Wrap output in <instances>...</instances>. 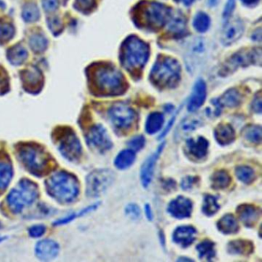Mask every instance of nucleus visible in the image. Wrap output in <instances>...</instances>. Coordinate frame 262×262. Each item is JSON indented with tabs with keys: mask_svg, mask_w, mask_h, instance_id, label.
<instances>
[{
	"mask_svg": "<svg viewBox=\"0 0 262 262\" xmlns=\"http://www.w3.org/2000/svg\"><path fill=\"white\" fill-rule=\"evenodd\" d=\"M59 252V245L51 239H44L36 244L35 253L41 261L49 262L57 257Z\"/></svg>",
	"mask_w": 262,
	"mask_h": 262,
	"instance_id": "ddd939ff",
	"label": "nucleus"
},
{
	"mask_svg": "<svg viewBox=\"0 0 262 262\" xmlns=\"http://www.w3.org/2000/svg\"><path fill=\"white\" fill-rule=\"evenodd\" d=\"M46 230V227L43 225H34V226L29 228V236L34 238V239H37V238H40L44 235Z\"/></svg>",
	"mask_w": 262,
	"mask_h": 262,
	"instance_id": "ea45409f",
	"label": "nucleus"
},
{
	"mask_svg": "<svg viewBox=\"0 0 262 262\" xmlns=\"http://www.w3.org/2000/svg\"><path fill=\"white\" fill-rule=\"evenodd\" d=\"M218 228L222 233L229 235L236 233L239 231V224L233 215L228 214L218 221Z\"/></svg>",
	"mask_w": 262,
	"mask_h": 262,
	"instance_id": "5701e85b",
	"label": "nucleus"
},
{
	"mask_svg": "<svg viewBox=\"0 0 262 262\" xmlns=\"http://www.w3.org/2000/svg\"><path fill=\"white\" fill-rule=\"evenodd\" d=\"M199 121L195 118H188L181 123V130L184 132H191L199 125Z\"/></svg>",
	"mask_w": 262,
	"mask_h": 262,
	"instance_id": "4c0bfd02",
	"label": "nucleus"
},
{
	"mask_svg": "<svg viewBox=\"0 0 262 262\" xmlns=\"http://www.w3.org/2000/svg\"><path fill=\"white\" fill-rule=\"evenodd\" d=\"M236 175L242 182L249 184L255 179V173L252 169L248 166H239L236 169Z\"/></svg>",
	"mask_w": 262,
	"mask_h": 262,
	"instance_id": "72a5a7b5",
	"label": "nucleus"
},
{
	"mask_svg": "<svg viewBox=\"0 0 262 262\" xmlns=\"http://www.w3.org/2000/svg\"><path fill=\"white\" fill-rule=\"evenodd\" d=\"M13 175V170L10 163L6 161L0 160V190L8 187Z\"/></svg>",
	"mask_w": 262,
	"mask_h": 262,
	"instance_id": "393cba45",
	"label": "nucleus"
},
{
	"mask_svg": "<svg viewBox=\"0 0 262 262\" xmlns=\"http://www.w3.org/2000/svg\"><path fill=\"white\" fill-rule=\"evenodd\" d=\"M252 108L257 113L261 114L262 112V97H261L260 94L256 96V98L254 100L253 103H252Z\"/></svg>",
	"mask_w": 262,
	"mask_h": 262,
	"instance_id": "49530a36",
	"label": "nucleus"
},
{
	"mask_svg": "<svg viewBox=\"0 0 262 262\" xmlns=\"http://www.w3.org/2000/svg\"><path fill=\"white\" fill-rule=\"evenodd\" d=\"M149 46L141 39L131 37L125 41L122 50V60L128 69H141L147 63Z\"/></svg>",
	"mask_w": 262,
	"mask_h": 262,
	"instance_id": "20e7f679",
	"label": "nucleus"
},
{
	"mask_svg": "<svg viewBox=\"0 0 262 262\" xmlns=\"http://www.w3.org/2000/svg\"><path fill=\"white\" fill-rule=\"evenodd\" d=\"M206 85L202 80H198L194 84L192 92L188 101V109L190 112H195L202 106L206 98Z\"/></svg>",
	"mask_w": 262,
	"mask_h": 262,
	"instance_id": "dca6fc26",
	"label": "nucleus"
},
{
	"mask_svg": "<svg viewBox=\"0 0 262 262\" xmlns=\"http://www.w3.org/2000/svg\"><path fill=\"white\" fill-rule=\"evenodd\" d=\"M98 87L108 95H119L125 91L123 76L115 69L104 68L96 73Z\"/></svg>",
	"mask_w": 262,
	"mask_h": 262,
	"instance_id": "39448f33",
	"label": "nucleus"
},
{
	"mask_svg": "<svg viewBox=\"0 0 262 262\" xmlns=\"http://www.w3.org/2000/svg\"><path fill=\"white\" fill-rule=\"evenodd\" d=\"M257 57L261 58V53L258 55L256 52H245V51L237 53L228 59L225 64V70L226 71L229 70V72H231L236 70L237 68L240 66L249 65L252 62L257 61Z\"/></svg>",
	"mask_w": 262,
	"mask_h": 262,
	"instance_id": "2eb2a0df",
	"label": "nucleus"
},
{
	"mask_svg": "<svg viewBox=\"0 0 262 262\" xmlns=\"http://www.w3.org/2000/svg\"><path fill=\"white\" fill-rule=\"evenodd\" d=\"M42 5L46 11L52 12V11L56 10L59 4H58L57 0H44Z\"/></svg>",
	"mask_w": 262,
	"mask_h": 262,
	"instance_id": "a18cd8bd",
	"label": "nucleus"
},
{
	"mask_svg": "<svg viewBox=\"0 0 262 262\" xmlns=\"http://www.w3.org/2000/svg\"><path fill=\"white\" fill-rule=\"evenodd\" d=\"M50 196L63 204L73 202L80 193V184L76 177L65 171L52 175L46 183Z\"/></svg>",
	"mask_w": 262,
	"mask_h": 262,
	"instance_id": "f257e3e1",
	"label": "nucleus"
},
{
	"mask_svg": "<svg viewBox=\"0 0 262 262\" xmlns=\"http://www.w3.org/2000/svg\"><path fill=\"white\" fill-rule=\"evenodd\" d=\"M87 142L90 147L100 152H106L112 146L106 130L101 125L91 127L87 134Z\"/></svg>",
	"mask_w": 262,
	"mask_h": 262,
	"instance_id": "9d476101",
	"label": "nucleus"
},
{
	"mask_svg": "<svg viewBox=\"0 0 262 262\" xmlns=\"http://www.w3.org/2000/svg\"><path fill=\"white\" fill-rule=\"evenodd\" d=\"M244 136L253 143H260L262 141V127L259 125L246 127L244 130Z\"/></svg>",
	"mask_w": 262,
	"mask_h": 262,
	"instance_id": "473e14b6",
	"label": "nucleus"
},
{
	"mask_svg": "<svg viewBox=\"0 0 262 262\" xmlns=\"http://www.w3.org/2000/svg\"><path fill=\"white\" fill-rule=\"evenodd\" d=\"M215 137L220 145L226 146L235 140V131L231 125L228 124H222L218 125L215 129Z\"/></svg>",
	"mask_w": 262,
	"mask_h": 262,
	"instance_id": "4be33fe9",
	"label": "nucleus"
},
{
	"mask_svg": "<svg viewBox=\"0 0 262 262\" xmlns=\"http://www.w3.org/2000/svg\"><path fill=\"white\" fill-rule=\"evenodd\" d=\"M231 177L226 172L218 171L211 177V183L212 187L215 189H223L227 188L230 184Z\"/></svg>",
	"mask_w": 262,
	"mask_h": 262,
	"instance_id": "c85d7f7f",
	"label": "nucleus"
},
{
	"mask_svg": "<svg viewBox=\"0 0 262 262\" xmlns=\"http://www.w3.org/2000/svg\"><path fill=\"white\" fill-rule=\"evenodd\" d=\"M168 211L175 218H188L192 211V203L188 198L177 197L169 204Z\"/></svg>",
	"mask_w": 262,
	"mask_h": 262,
	"instance_id": "4468645a",
	"label": "nucleus"
},
{
	"mask_svg": "<svg viewBox=\"0 0 262 262\" xmlns=\"http://www.w3.org/2000/svg\"><path fill=\"white\" fill-rule=\"evenodd\" d=\"M175 118V117L174 118H172L171 120H170V122H169L167 127H166V130H165L164 132H163V133L162 134L161 137H164L165 135H166V134L168 133V132H169V129H171L172 125H173V123H174Z\"/></svg>",
	"mask_w": 262,
	"mask_h": 262,
	"instance_id": "8fccbe9b",
	"label": "nucleus"
},
{
	"mask_svg": "<svg viewBox=\"0 0 262 262\" xmlns=\"http://www.w3.org/2000/svg\"><path fill=\"white\" fill-rule=\"evenodd\" d=\"M196 177L187 176V177H184L181 181V188L184 190L190 189L194 185V183L196 182Z\"/></svg>",
	"mask_w": 262,
	"mask_h": 262,
	"instance_id": "37998d69",
	"label": "nucleus"
},
{
	"mask_svg": "<svg viewBox=\"0 0 262 262\" xmlns=\"http://www.w3.org/2000/svg\"><path fill=\"white\" fill-rule=\"evenodd\" d=\"M78 4L82 8H89L92 5V0H78Z\"/></svg>",
	"mask_w": 262,
	"mask_h": 262,
	"instance_id": "de8ad7c7",
	"label": "nucleus"
},
{
	"mask_svg": "<svg viewBox=\"0 0 262 262\" xmlns=\"http://www.w3.org/2000/svg\"><path fill=\"white\" fill-rule=\"evenodd\" d=\"M14 29L12 26L8 24H4L1 27H0V38L6 40V39H10L13 36Z\"/></svg>",
	"mask_w": 262,
	"mask_h": 262,
	"instance_id": "a19ab883",
	"label": "nucleus"
},
{
	"mask_svg": "<svg viewBox=\"0 0 262 262\" xmlns=\"http://www.w3.org/2000/svg\"><path fill=\"white\" fill-rule=\"evenodd\" d=\"M208 142L203 137L198 139H190L186 142V151L188 156L196 159H201L206 156L208 152Z\"/></svg>",
	"mask_w": 262,
	"mask_h": 262,
	"instance_id": "a211bd4d",
	"label": "nucleus"
},
{
	"mask_svg": "<svg viewBox=\"0 0 262 262\" xmlns=\"http://www.w3.org/2000/svg\"><path fill=\"white\" fill-rule=\"evenodd\" d=\"M239 219L247 227H253L259 218L260 211L256 207L250 205H241L237 209Z\"/></svg>",
	"mask_w": 262,
	"mask_h": 262,
	"instance_id": "aec40b11",
	"label": "nucleus"
},
{
	"mask_svg": "<svg viewBox=\"0 0 262 262\" xmlns=\"http://www.w3.org/2000/svg\"><path fill=\"white\" fill-rule=\"evenodd\" d=\"M168 25V31L175 36H181L185 31L186 22L183 15L177 14L170 17Z\"/></svg>",
	"mask_w": 262,
	"mask_h": 262,
	"instance_id": "b1692460",
	"label": "nucleus"
},
{
	"mask_svg": "<svg viewBox=\"0 0 262 262\" xmlns=\"http://www.w3.org/2000/svg\"><path fill=\"white\" fill-rule=\"evenodd\" d=\"M29 44L35 52H42L47 46V40L44 36L36 34L31 37Z\"/></svg>",
	"mask_w": 262,
	"mask_h": 262,
	"instance_id": "e433bc0d",
	"label": "nucleus"
},
{
	"mask_svg": "<svg viewBox=\"0 0 262 262\" xmlns=\"http://www.w3.org/2000/svg\"><path fill=\"white\" fill-rule=\"evenodd\" d=\"M164 123V116L160 112H153L149 115L146 121V129L147 133L155 134L159 132Z\"/></svg>",
	"mask_w": 262,
	"mask_h": 262,
	"instance_id": "bb28decb",
	"label": "nucleus"
},
{
	"mask_svg": "<svg viewBox=\"0 0 262 262\" xmlns=\"http://www.w3.org/2000/svg\"><path fill=\"white\" fill-rule=\"evenodd\" d=\"M219 205L217 202L216 198L210 194H207L204 198L203 203L202 211L205 215L208 216L215 215L217 211L219 210Z\"/></svg>",
	"mask_w": 262,
	"mask_h": 262,
	"instance_id": "2f4dec72",
	"label": "nucleus"
},
{
	"mask_svg": "<svg viewBox=\"0 0 262 262\" xmlns=\"http://www.w3.org/2000/svg\"><path fill=\"white\" fill-rule=\"evenodd\" d=\"M165 143L161 144L160 146L158 148L154 154L148 158L147 160L145 162L142 169H141V180L144 187H148L152 181L154 173L155 166H156V161L159 159V156L162 153Z\"/></svg>",
	"mask_w": 262,
	"mask_h": 262,
	"instance_id": "f3484780",
	"label": "nucleus"
},
{
	"mask_svg": "<svg viewBox=\"0 0 262 262\" xmlns=\"http://www.w3.org/2000/svg\"><path fill=\"white\" fill-rule=\"evenodd\" d=\"M242 2H243L245 5H255L256 4L259 3L260 0H241Z\"/></svg>",
	"mask_w": 262,
	"mask_h": 262,
	"instance_id": "09e8293b",
	"label": "nucleus"
},
{
	"mask_svg": "<svg viewBox=\"0 0 262 262\" xmlns=\"http://www.w3.org/2000/svg\"><path fill=\"white\" fill-rule=\"evenodd\" d=\"M127 215L132 219H138L140 217V209L135 204H130L125 208Z\"/></svg>",
	"mask_w": 262,
	"mask_h": 262,
	"instance_id": "79ce46f5",
	"label": "nucleus"
},
{
	"mask_svg": "<svg viewBox=\"0 0 262 262\" xmlns=\"http://www.w3.org/2000/svg\"><path fill=\"white\" fill-rule=\"evenodd\" d=\"M10 61L14 64L22 63L27 57V52L22 46H17L10 51L8 54Z\"/></svg>",
	"mask_w": 262,
	"mask_h": 262,
	"instance_id": "c9c22d12",
	"label": "nucleus"
},
{
	"mask_svg": "<svg viewBox=\"0 0 262 262\" xmlns=\"http://www.w3.org/2000/svg\"><path fill=\"white\" fill-rule=\"evenodd\" d=\"M200 259L211 261L215 256V244L208 240L204 241L197 246Z\"/></svg>",
	"mask_w": 262,
	"mask_h": 262,
	"instance_id": "c756f323",
	"label": "nucleus"
},
{
	"mask_svg": "<svg viewBox=\"0 0 262 262\" xmlns=\"http://www.w3.org/2000/svg\"><path fill=\"white\" fill-rule=\"evenodd\" d=\"M211 19L205 12H198L194 16L193 26L198 32H205L210 27Z\"/></svg>",
	"mask_w": 262,
	"mask_h": 262,
	"instance_id": "7c9ffc66",
	"label": "nucleus"
},
{
	"mask_svg": "<svg viewBox=\"0 0 262 262\" xmlns=\"http://www.w3.org/2000/svg\"><path fill=\"white\" fill-rule=\"evenodd\" d=\"M108 117L116 129L129 130L136 121V114L129 105L124 103L115 104L108 111Z\"/></svg>",
	"mask_w": 262,
	"mask_h": 262,
	"instance_id": "6e6552de",
	"label": "nucleus"
},
{
	"mask_svg": "<svg viewBox=\"0 0 262 262\" xmlns=\"http://www.w3.org/2000/svg\"><path fill=\"white\" fill-rule=\"evenodd\" d=\"M145 211H146V216L149 218V220H152L153 218V215H152V209H151L150 206L149 205H146L145 207Z\"/></svg>",
	"mask_w": 262,
	"mask_h": 262,
	"instance_id": "3c124183",
	"label": "nucleus"
},
{
	"mask_svg": "<svg viewBox=\"0 0 262 262\" xmlns=\"http://www.w3.org/2000/svg\"><path fill=\"white\" fill-rule=\"evenodd\" d=\"M135 160V152L132 149H125L119 152L115 160V165L118 169H125L130 167Z\"/></svg>",
	"mask_w": 262,
	"mask_h": 262,
	"instance_id": "a878e982",
	"label": "nucleus"
},
{
	"mask_svg": "<svg viewBox=\"0 0 262 262\" xmlns=\"http://www.w3.org/2000/svg\"><path fill=\"white\" fill-rule=\"evenodd\" d=\"M36 184L28 179H23L11 190L7 196V203L14 213H20L25 207L29 206L38 197Z\"/></svg>",
	"mask_w": 262,
	"mask_h": 262,
	"instance_id": "7ed1b4c3",
	"label": "nucleus"
},
{
	"mask_svg": "<svg viewBox=\"0 0 262 262\" xmlns=\"http://www.w3.org/2000/svg\"><path fill=\"white\" fill-rule=\"evenodd\" d=\"M171 10L166 5L157 2H152L145 8V16L149 25L161 27L169 22Z\"/></svg>",
	"mask_w": 262,
	"mask_h": 262,
	"instance_id": "9b49d317",
	"label": "nucleus"
},
{
	"mask_svg": "<svg viewBox=\"0 0 262 262\" xmlns=\"http://www.w3.org/2000/svg\"><path fill=\"white\" fill-rule=\"evenodd\" d=\"M235 0H228L225 5V10H224L223 16L225 19H228L232 15L235 9Z\"/></svg>",
	"mask_w": 262,
	"mask_h": 262,
	"instance_id": "c03bdc74",
	"label": "nucleus"
},
{
	"mask_svg": "<svg viewBox=\"0 0 262 262\" xmlns=\"http://www.w3.org/2000/svg\"><path fill=\"white\" fill-rule=\"evenodd\" d=\"M5 239V237L0 236V243H2Z\"/></svg>",
	"mask_w": 262,
	"mask_h": 262,
	"instance_id": "864d4df0",
	"label": "nucleus"
},
{
	"mask_svg": "<svg viewBox=\"0 0 262 262\" xmlns=\"http://www.w3.org/2000/svg\"><path fill=\"white\" fill-rule=\"evenodd\" d=\"M115 175L110 169H96L87 177L88 196L95 198L103 194L113 182Z\"/></svg>",
	"mask_w": 262,
	"mask_h": 262,
	"instance_id": "0eeeda50",
	"label": "nucleus"
},
{
	"mask_svg": "<svg viewBox=\"0 0 262 262\" xmlns=\"http://www.w3.org/2000/svg\"><path fill=\"white\" fill-rule=\"evenodd\" d=\"M129 147L133 151H139L145 146V139L142 135L135 136L128 142Z\"/></svg>",
	"mask_w": 262,
	"mask_h": 262,
	"instance_id": "58836bf2",
	"label": "nucleus"
},
{
	"mask_svg": "<svg viewBox=\"0 0 262 262\" xmlns=\"http://www.w3.org/2000/svg\"><path fill=\"white\" fill-rule=\"evenodd\" d=\"M241 101H242V95L236 89H230L227 91L221 98H218L213 103L216 107L218 113L219 114V109L222 106L233 108L238 106L241 103Z\"/></svg>",
	"mask_w": 262,
	"mask_h": 262,
	"instance_id": "412c9836",
	"label": "nucleus"
},
{
	"mask_svg": "<svg viewBox=\"0 0 262 262\" xmlns=\"http://www.w3.org/2000/svg\"><path fill=\"white\" fill-rule=\"evenodd\" d=\"M180 66L172 58L159 59L151 71V80L157 87H173L179 81Z\"/></svg>",
	"mask_w": 262,
	"mask_h": 262,
	"instance_id": "f03ea898",
	"label": "nucleus"
},
{
	"mask_svg": "<svg viewBox=\"0 0 262 262\" xmlns=\"http://www.w3.org/2000/svg\"><path fill=\"white\" fill-rule=\"evenodd\" d=\"M195 235L196 230L193 227H178L173 234V240L175 243L181 245V247L186 248L194 242Z\"/></svg>",
	"mask_w": 262,
	"mask_h": 262,
	"instance_id": "6ab92c4d",
	"label": "nucleus"
},
{
	"mask_svg": "<svg viewBox=\"0 0 262 262\" xmlns=\"http://www.w3.org/2000/svg\"><path fill=\"white\" fill-rule=\"evenodd\" d=\"M19 156L22 164L32 174L38 175L46 169L47 156L44 151L37 146H22L19 149Z\"/></svg>",
	"mask_w": 262,
	"mask_h": 262,
	"instance_id": "423d86ee",
	"label": "nucleus"
},
{
	"mask_svg": "<svg viewBox=\"0 0 262 262\" xmlns=\"http://www.w3.org/2000/svg\"><path fill=\"white\" fill-rule=\"evenodd\" d=\"M177 2H181L183 5L189 6L191 4L194 3V2H196L197 0H177Z\"/></svg>",
	"mask_w": 262,
	"mask_h": 262,
	"instance_id": "603ef678",
	"label": "nucleus"
},
{
	"mask_svg": "<svg viewBox=\"0 0 262 262\" xmlns=\"http://www.w3.org/2000/svg\"><path fill=\"white\" fill-rule=\"evenodd\" d=\"M58 149L62 156L70 162H76L82 154V146L80 139L75 132L67 130L60 135Z\"/></svg>",
	"mask_w": 262,
	"mask_h": 262,
	"instance_id": "1a4fd4ad",
	"label": "nucleus"
},
{
	"mask_svg": "<svg viewBox=\"0 0 262 262\" xmlns=\"http://www.w3.org/2000/svg\"><path fill=\"white\" fill-rule=\"evenodd\" d=\"M245 27L240 19H233L228 21L224 25L221 35V41L225 46H230L231 44L240 39L243 35Z\"/></svg>",
	"mask_w": 262,
	"mask_h": 262,
	"instance_id": "f8f14e48",
	"label": "nucleus"
},
{
	"mask_svg": "<svg viewBox=\"0 0 262 262\" xmlns=\"http://www.w3.org/2000/svg\"><path fill=\"white\" fill-rule=\"evenodd\" d=\"M39 12L35 4L29 3L24 7L22 17L26 22H34L39 19Z\"/></svg>",
	"mask_w": 262,
	"mask_h": 262,
	"instance_id": "f704fd0d",
	"label": "nucleus"
},
{
	"mask_svg": "<svg viewBox=\"0 0 262 262\" xmlns=\"http://www.w3.org/2000/svg\"><path fill=\"white\" fill-rule=\"evenodd\" d=\"M228 250L231 254L235 255H249L253 250V246L248 241H233L228 245Z\"/></svg>",
	"mask_w": 262,
	"mask_h": 262,
	"instance_id": "cd10ccee",
	"label": "nucleus"
}]
</instances>
